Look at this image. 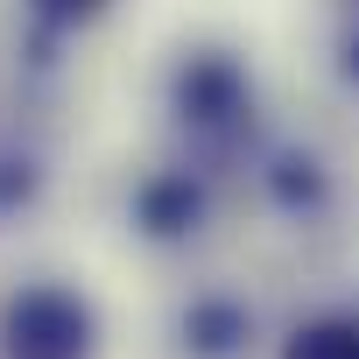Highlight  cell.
<instances>
[{"mask_svg":"<svg viewBox=\"0 0 359 359\" xmlns=\"http://www.w3.org/2000/svg\"><path fill=\"white\" fill-rule=\"evenodd\" d=\"M155 106L176 155L205 162L212 176L247 169L268 141V85H261L254 50L233 36H184L162 57Z\"/></svg>","mask_w":359,"mask_h":359,"instance_id":"cell-1","label":"cell"},{"mask_svg":"<svg viewBox=\"0 0 359 359\" xmlns=\"http://www.w3.org/2000/svg\"><path fill=\"white\" fill-rule=\"evenodd\" d=\"M99 310L71 282H22L0 303V359H92Z\"/></svg>","mask_w":359,"mask_h":359,"instance_id":"cell-2","label":"cell"},{"mask_svg":"<svg viewBox=\"0 0 359 359\" xmlns=\"http://www.w3.org/2000/svg\"><path fill=\"white\" fill-rule=\"evenodd\" d=\"M212 212H219V176H212L205 162H191V155H169V162L141 169L134 191H127V219H134V233L155 240V247H191V240H205Z\"/></svg>","mask_w":359,"mask_h":359,"instance_id":"cell-3","label":"cell"},{"mask_svg":"<svg viewBox=\"0 0 359 359\" xmlns=\"http://www.w3.org/2000/svg\"><path fill=\"white\" fill-rule=\"evenodd\" d=\"M247 176H254L261 205H268L275 219H289V226H317V219L338 212V169H331V155H324L317 141H303V134H268L261 155L247 162Z\"/></svg>","mask_w":359,"mask_h":359,"instance_id":"cell-4","label":"cell"},{"mask_svg":"<svg viewBox=\"0 0 359 359\" xmlns=\"http://www.w3.org/2000/svg\"><path fill=\"white\" fill-rule=\"evenodd\" d=\"M176 338H184L191 359H240L254 345V310L226 289H205L184 303V317H176Z\"/></svg>","mask_w":359,"mask_h":359,"instance_id":"cell-5","label":"cell"},{"mask_svg":"<svg viewBox=\"0 0 359 359\" xmlns=\"http://www.w3.org/2000/svg\"><path fill=\"white\" fill-rule=\"evenodd\" d=\"M275 359H359V310H310V317H296Z\"/></svg>","mask_w":359,"mask_h":359,"instance_id":"cell-6","label":"cell"},{"mask_svg":"<svg viewBox=\"0 0 359 359\" xmlns=\"http://www.w3.org/2000/svg\"><path fill=\"white\" fill-rule=\"evenodd\" d=\"M15 8H22L29 36H36L43 50H57V43L92 36L99 22H113V8H120V0H15Z\"/></svg>","mask_w":359,"mask_h":359,"instance_id":"cell-7","label":"cell"},{"mask_svg":"<svg viewBox=\"0 0 359 359\" xmlns=\"http://www.w3.org/2000/svg\"><path fill=\"white\" fill-rule=\"evenodd\" d=\"M43 184H50L43 155H36V148H22V141H0V219L29 212V205L43 198Z\"/></svg>","mask_w":359,"mask_h":359,"instance_id":"cell-8","label":"cell"},{"mask_svg":"<svg viewBox=\"0 0 359 359\" xmlns=\"http://www.w3.org/2000/svg\"><path fill=\"white\" fill-rule=\"evenodd\" d=\"M324 71H331V85L359 106V8H331V29H324Z\"/></svg>","mask_w":359,"mask_h":359,"instance_id":"cell-9","label":"cell"},{"mask_svg":"<svg viewBox=\"0 0 359 359\" xmlns=\"http://www.w3.org/2000/svg\"><path fill=\"white\" fill-rule=\"evenodd\" d=\"M331 8H359V0H331Z\"/></svg>","mask_w":359,"mask_h":359,"instance_id":"cell-10","label":"cell"}]
</instances>
